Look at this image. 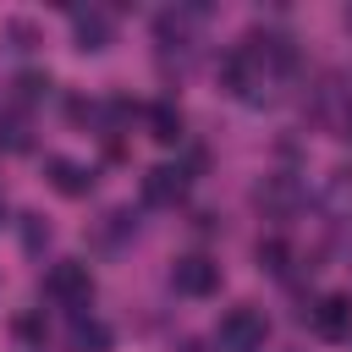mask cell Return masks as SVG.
<instances>
[{
    "label": "cell",
    "mask_w": 352,
    "mask_h": 352,
    "mask_svg": "<svg viewBox=\"0 0 352 352\" xmlns=\"http://www.w3.org/2000/svg\"><path fill=\"white\" fill-rule=\"evenodd\" d=\"M264 341H270V319L248 302L220 314V324H214V352H264Z\"/></svg>",
    "instance_id": "6da1fadb"
},
{
    "label": "cell",
    "mask_w": 352,
    "mask_h": 352,
    "mask_svg": "<svg viewBox=\"0 0 352 352\" xmlns=\"http://www.w3.org/2000/svg\"><path fill=\"white\" fill-rule=\"evenodd\" d=\"M44 297L60 302V308H82V302L94 297V275H88V264H77V258L50 264V270H44Z\"/></svg>",
    "instance_id": "7a4b0ae2"
},
{
    "label": "cell",
    "mask_w": 352,
    "mask_h": 352,
    "mask_svg": "<svg viewBox=\"0 0 352 352\" xmlns=\"http://www.w3.org/2000/svg\"><path fill=\"white\" fill-rule=\"evenodd\" d=\"M170 286H176L182 297H214V292H220V264L204 258V253H187V258L170 264Z\"/></svg>",
    "instance_id": "3957f363"
},
{
    "label": "cell",
    "mask_w": 352,
    "mask_h": 352,
    "mask_svg": "<svg viewBox=\"0 0 352 352\" xmlns=\"http://www.w3.org/2000/svg\"><path fill=\"white\" fill-rule=\"evenodd\" d=\"M308 324H314L319 341H346V336H352V302L330 292V297H319V302L308 308Z\"/></svg>",
    "instance_id": "277c9868"
},
{
    "label": "cell",
    "mask_w": 352,
    "mask_h": 352,
    "mask_svg": "<svg viewBox=\"0 0 352 352\" xmlns=\"http://www.w3.org/2000/svg\"><path fill=\"white\" fill-rule=\"evenodd\" d=\"M182 192H187V170H182V165H154V170H143V204L170 209V204H182Z\"/></svg>",
    "instance_id": "5b68a950"
},
{
    "label": "cell",
    "mask_w": 352,
    "mask_h": 352,
    "mask_svg": "<svg viewBox=\"0 0 352 352\" xmlns=\"http://www.w3.org/2000/svg\"><path fill=\"white\" fill-rule=\"evenodd\" d=\"M72 28H77V50H104V44L116 38V22H110V11H99V6L77 11V16H72Z\"/></svg>",
    "instance_id": "8992f818"
},
{
    "label": "cell",
    "mask_w": 352,
    "mask_h": 352,
    "mask_svg": "<svg viewBox=\"0 0 352 352\" xmlns=\"http://www.w3.org/2000/svg\"><path fill=\"white\" fill-rule=\"evenodd\" d=\"M44 170H50V187L55 192H66V198H88V187H94V170H82L77 160H44Z\"/></svg>",
    "instance_id": "52a82bcc"
},
{
    "label": "cell",
    "mask_w": 352,
    "mask_h": 352,
    "mask_svg": "<svg viewBox=\"0 0 352 352\" xmlns=\"http://www.w3.org/2000/svg\"><path fill=\"white\" fill-rule=\"evenodd\" d=\"M66 341H72V352H110V346H116L110 324H104V319H82V314L72 319V336H66Z\"/></svg>",
    "instance_id": "ba28073f"
},
{
    "label": "cell",
    "mask_w": 352,
    "mask_h": 352,
    "mask_svg": "<svg viewBox=\"0 0 352 352\" xmlns=\"http://www.w3.org/2000/svg\"><path fill=\"white\" fill-rule=\"evenodd\" d=\"M148 138L154 143H182V110L176 104H148Z\"/></svg>",
    "instance_id": "9c48e42d"
},
{
    "label": "cell",
    "mask_w": 352,
    "mask_h": 352,
    "mask_svg": "<svg viewBox=\"0 0 352 352\" xmlns=\"http://www.w3.org/2000/svg\"><path fill=\"white\" fill-rule=\"evenodd\" d=\"M258 204H270L275 214H286V209L297 204V187H292L286 176H275V182H264V187H258Z\"/></svg>",
    "instance_id": "30bf717a"
},
{
    "label": "cell",
    "mask_w": 352,
    "mask_h": 352,
    "mask_svg": "<svg viewBox=\"0 0 352 352\" xmlns=\"http://www.w3.org/2000/svg\"><path fill=\"white\" fill-rule=\"evenodd\" d=\"M330 209L336 214H352V170H336L330 176Z\"/></svg>",
    "instance_id": "8fae6325"
},
{
    "label": "cell",
    "mask_w": 352,
    "mask_h": 352,
    "mask_svg": "<svg viewBox=\"0 0 352 352\" xmlns=\"http://www.w3.org/2000/svg\"><path fill=\"white\" fill-rule=\"evenodd\" d=\"M44 88H50V77H38V72H22V77H16V99H22V104H33Z\"/></svg>",
    "instance_id": "7c38bea8"
},
{
    "label": "cell",
    "mask_w": 352,
    "mask_h": 352,
    "mask_svg": "<svg viewBox=\"0 0 352 352\" xmlns=\"http://www.w3.org/2000/svg\"><path fill=\"white\" fill-rule=\"evenodd\" d=\"M22 242H28V253H38V248L50 242V226H44L38 214H28V226H22Z\"/></svg>",
    "instance_id": "4fadbf2b"
},
{
    "label": "cell",
    "mask_w": 352,
    "mask_h": 352,
    "mask_svg": "<svg viewBox=\"0 0 352 352\" xmlns=\"http://www.w3.org/2000/svg\"><path fill=\"white\" fill-rule=\"evenodd\" d=\"M258 264H264L270 275H280V270H286V248H280V242H258Z\"/></svg>",
    "instance_id": "5bb4252c"
},
{
    "label": "cell",
    "mask_w": 352,
    "mask_h": 352,
    "mask_svg": "<svg viewBox=\"0 0 352 352\" xmlns=\"http://www.w3.org/2000/svg\"><path fill=\"white\" fill-rule=\"evenodd\" d=\"M6 33L16 38L11 50H33V28H28V22H6Z\"/></svg>",
    "instance_id": "9a60e30c"
},
{
    "label": "cell",
    "mask_w": 352,
    "mask_h": 352,
    "mask_svg": "<svg viewBox=\"0 0 352 352\" xmlns=\"http://www.w3.org/2000/svg\"><path fill=\"white\" fill-rule=\"evenodd\" d=\"M346 22H352V11H346Z\"/></svg>",
    "instance_id": "2e32d148"
}]
</instances>
